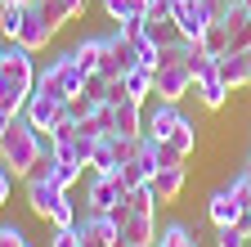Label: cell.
Masks as SVG:
<instances>
[{
	"label": "cell",
	"instance_id": "1",
	"mask_svg": "<svg viewBox=\"0 0 251 247\" xmlns=\"http://www.w3.org/2000/svg\"><path fill=\"white\" fill-rule=\"evenodd\" d=\"M31 90H36L31 50H23L18 41H5V45H0V104H5L9 112H23Z\"/></svg>",
	"mask_w": 251,
	"mask_h": 247
},
{
	"label": "cell",
	"instance_id": "2",
	"mask_svg": "<svg viewBox=\"0 0 251 247\" xmlns=\"http://www.w3.org/2000/svg\"><path fill=\"white\" fill-rule=\"evenodd\" d=\"M41 153H45V144H41V131L31 126V121L18 112L14 117V126L0 135V162H5L14 175H23L27 180V171L41 162Z\"/></svg>",
	"mask_w": 251,
	"mask_h": 247
},
{
	"label": "cell",
	"instance_id": "3",
	"mask_svg": "<svg viewBox=\"0 0 251 247\" xmlns=\"http://www.w3.org/2000/svg\"><path fill=\"white\" fill-rule=\"evenodd\" d=\"M36 85H41V90H50L54 99L68 104V99L85 95V72H81V63H76L72 50H68V54H54L45 72H36Z\"/></svg>",
	"mask_w": 251,
	"mask_h": 247
},
{
	"label": "cell",
	"instance_id": "4",
	"mask_svg": "<svg viewBox=\"0 0 251 247\" xmlns=\"http://www.w3.org/2000/svg\"><path fill=\"white\" fill-rule=\"evenodd\" d=\"M220 5L225 0H171V18L179 23L184 41H202V32L220 18Z\"/></svg>",
	"mask_w": 251,
	"mask_h": 247
},
{
	"label": "cell",
	"instance_id": "5",
	"mask_svg": "<svg viewBox=\"0 0 251 247\" xmlns=\"http://www.w3.org/2000/svg\"><path fill=\"white\" fill-rule=\"evenodd\" d=\"M188 90H193V68H188V58H171V63H162L152 72V95L157 99L179 104Z\"/></svg>",
	"mask_w": 251,
	"mask_h": 247
},
{
	"label": "cell",
	"instance_id": "6",
	"mask_svg": "<svg viewBox=\"0 0 251 247\" xmlns=\"http://www.w3.org/2000/svg\"><path fill=\"white\" fill-rule=\"evenodd\" d=\"M50 36H54V23L45 18V5H41V0H27V5H23V27H18L14 41H18L23 50L36 54V50L50 45Z\"/></svg>",
	"mask_w": 251,
	"mask_h": 247
},
{
	"label": "cell",
	"instance_id": "7",
	"mask_svg": "<svg viewBox=\"0 0 251 247\" xmlns=\"http://www.w3.org/2000/svg\"><path fill=\"white\" fill-rule=\"evenodd\" d=\"M63 112H68V104H63V99H54L50 90H41V85L27 95V108H23V117H27L41 135H50V131L58 126V121H63Z\"/></svg>",
	"mask_w": 251,
	"mask_h": 247
},
{
	"label": "cell",
	"instance_id": "8",
	"mask_svg": "<svg viewBox=\"0 0 251 247\" xmlns=\"http://www.w3.org/2000/svg\"><path fill=\"white\" fill-rule=\"evenodd\" d=\"M135 63H139V58H135V45L126 41V32H121V27H117V32H108V36H103V58H99V72H103V77H126Z\"/></svg>",
	"mask_w": 251,
	"mask_h": 247
},
{
	"label": "cell",
	"instance_id": "9",
	"mask_svg": "<svg viewBox=\"0 0 251 247\" xmlns=\"http://www.w3.org/2000/svg\"><path fill=\"white\" fill-rule=\"evenodd\" d=\"M220 23L229 32V50H247L251 45V9L247 0H225L220 5Z\"/></svg>",
	"mask_w": 251,
	"mask_h": 247
},
{
	"label": "cell",
	"instance_id": "10",
	"mask_svg": "<svg viewBox=\"0 0 251 247\" xmlns=\"http://www.w3.org/2000/svg\"><path fill=\"white\" fill-rule=\"evenodd\" d=\"M126 193H130V189L121 184V175H117V171H108V175H94V180H90L85 202H90V211H112Z\"/></svg>",
	"mask_w": 251,
	"mask_h": 247
},
{
	"label": "cell",
	"instance_id": "11",
	"mask_svg": "<svg viewBox=\"0 0 251 247\" xmlns=\"http://www.w3.org/2000/svg\"><path fill=\"white\" fill-rule=\"evenodd\" d=\"M206 220H211V225H238V220H242V202H238V193H233V184L211 189V198H206Z\"/></svg>",
	"mask_w": 251,
	"mask_h": 247
},
{
	"label": "cell",
	"instance_id": "12",
	"mask_svg": "<svg viewBox=\"0 0 251 247\" xmlns=\"http://www.w3.org/2000/svg\"><path fill=\"white\" fill-rule=\"evenodd\" d=\"M220 77H225L229 90L251 85V54H247V50H229V54H220Z\"/></svg>",
	"mask_w": 251,
	"mask_h": 247
},
{
	"label": "cell",
	"instance_id": "13",
	"mask_svg": "<svg viewBox=\"0 0 251 247\" xmlns=\"http://www.w3.org/2000/svg\"><path fill=\"white\" fill-rule=\"evenodd\" d=\"M179 121H184V112H179V104H171V99H162V104H157L148 117H144V131L152 135V139H166L175 126H179Z\"/></svg>",
	"mask_w": 251,
	"mask_h": 247
},
{
	"label": "cell",
	"instance_id": "14",
	"mask_svg": "<svg viewBox=\"0 0 251 247\" xmlns=\"http://www.w3.org/2000/svg\"><path fill=\"white\" fill-rule=\"evenodd\" d=\"M130 243H157V211H130V220L121 225V247Z\"/></svg>",
	"mask_w": 251,
	"mask_h": 247
},
{
	"label": "cell",
	"instance_id": "15",
	"mask_svg": "<svg viewBox=\"0 0 251 247\" xmlns=\"http://www.w3.org/2000/svg\"><path fill=\"white\" fill-rule=\"evenodd\" d=\"M148 184H152L157 202H175V198L184 193V162H175V166H157V175H152Z\"/></svg>",
	"mask_w": 251,
	"mask_h": 247
},
{
	"label": "cell",
	"instance_id": "16",
	"mask_svg": "<svg viewBox=\"0 0 251 247\" xmlns=\"http://www.w3.org/2000/svg\"><path fill=\"white\" fill-rule=\"evenodd\" d=\"M144 32L162 45V50H166V45H184V32H179V23H175L171 14H148V18H144Z\"/></svg>",
	"mask_w": 251,
	"mask_h": 247
},
{
	"label": "cell",
	"instance_id": "17",
	"mask_svg": "<svg viewBox=\"0 0 251 247\" xmlns=\"http://www.w3.org/2000/svg\"><path fill=\"white\" fill-rule=\"evenodd\" d=\"M112 108H117V131H112V135H144V104H139V99L126 95V99L112 104Z\"/></svg>",
	"mask_w": 251,
	"mask_h": 247
},
{
	"label": "cell",
	"instance_id": "18",
	"mask_svg": "<svg viewBox=\"0 0 251 247\" xmlns=\"http://www.w3.org/2000/svg\"><path fill=\"white\" fill-rule=\"evenodd\" d=\"M90 166H94V175H108V171H117V166H121L117 135H99V144H94V153H90Z\"/></svg>",
	"mask_w": 251,
	"mask_h": 247
},
{
	"label": "cell",
	"instance_id": "19",
	"mask_svg": "<svg viewBox=\"0 0 251 247\" xmlns=\"http://www.w3.org/2000/svg\"><path fill=\"white\" fill-rule=\"evenodd\" d=\"M41 5H45V18L54 23V32H58L68 18H81L90 9V0H41Z\"/></svg>",
	"mask_w": 251,
	"mask_h": 247
},
{
	"label": "cell",
	"instance_id": "20",
	"mask_svg": "<svg viewBox=\"0 0 251 247\" xmlns=\"http://www.w3.org/2000/svg\"><path fill=\"white\" fill-rule=\"evenodd\" d=\"M162 144H166V148L175 153V158H188V153H193V148H198V126H193V121H188V117H184V121H179V126H175V131H171V135L162 139Z\"/></svg>",
	"mask_w": 251,
	"mask_h": 247
},
{
	"label": "cell",
	"instance_id": "21",
	"mask_svg": "<svg viewBox=\"0 0 251 247\" xmlns=\"http://www.w3.org/2000/svg\"><path fill=\"white\" fill-rule=\"evenodd\" d=\"M152 0H103V14L112 23H130V18H148Z\"/></svg>",
	"mask_w": 251,
	"mask_h": 247
},
{
	"label": "cell",
	"instance_id": "22",
	"mask_svg": "<svg viewBox=\"0 0 251 247\" xmlns=\"http://www.w3.org/2000/svg\"><path fill=\"white\" fill-rule=\"evenodd\" d=\"M72 58L81 63V72H99V58H103V36H85L72 45Z\"/></svg>",
	"mask_w": 251,
	"mask_h": 247
},
{
	"label": "cell",
	"instance_id": "23",
	"mask_svg": "<svg viewBox=\"0 0 251 247\" xmlns=\"http://www.w3.org/2000/svg\"><path fill=\"white\" fill-rule=\"evenodd\" d=\"M121 81H126V95H130V99H139V104L152 95V68H144V63H135V68L126 72Z\"/></svg>",
	"mask_w": 251,
	"mask_h": 247
},
{
	"label": "cell",
	"instance_id": "24",
	"mask_svg": "<svg viewBox=\"0 0 251 247\" xmlns=\"http://www.w3.org/2000/svg\"><path fill=\"white\" fill-rule=\"evenodd\" d=\"M23 5H27V0H0V36H5V41L18 36V27H23Z\"/></svg>",
	"mask_w": 251,
	"mask_h": 247
},
{
	"label": "cell",
	"instance_id": "25",
	"mask_svg": "<svg viewBox=\"0 0 251 247\" xmlns=\"http://www.w3.org/2000/svg\"><path fill=\"white\" fill-rule=\"evenodd\" d=\"M81 175H85V162H76V158H58V153H54V184L72 189Z\"/></svg>",
	"mask_w": 251,
	"mask_h": 247
},
{
	"label": "cell",
	"instance_id": "26",
	"mask_svg": "<svg viewBox=\"0 0 251 247\" xmlns=\"http://www.w3.org/2000/svg\"><path fill=\"white\" fill-rule=\"evenodd\" d=\"M157 247H198V238H193V229H188V225L171 220L162 234H157Z\"/></svg>",
	"mask_w": 251,
	"mask_h": 247
},
{
	"label": "cell",
	"instance_id": "27",
	"mask_svg": "<svg viewBox=\"0 0 251 247\" xmlns=\"http://www.w3.org/2000/svg\"><path fill=\"white\" fill-rule=\"evenodd\" d=\"M202 50H206V54H215V58H220V54H229V32H225V23H220V18L202 32Z\"/></svg>",
	"mask_w": 251,
	"mask_h": 247
},
{
	"label": "cell",
	"instance_id": "28",
	"mask_svg": "<svg viewBox=\"0 0 251 247\" xmlns=\"http://www.w3.org/2000/svg\"><path fill=\"white\" fill-rule=\"evenodd\" d=\"M251 234L242 225H215V247H247Z\"/></svg>",
	"mask_w": 251,
	"mask_h": 247
},
{
	"label": "cell",
	"instance_id": "29",
	"mask_svg": "<svg viewBox=\"0 0 251 247\" xmlns=\"http://www.w3.org/2000/svg\"><path fill=\"white\" fill-rule=\"evenodd\" d=\"M50 247H81V225H54Z\"/></svg>",
	"mask_w": 251,
	"mask_h": 247
},
{
	"label": "cell",
	"instance_id": "30",
	"mask_svg": "<svg viewBox=\"0 0 251 247\" xmlns=\"http://www.w3.org/2000/svg\"><path fill=\"white\" fill-rule=\"evenodd\" d=\"M103 95H108V77H103V72H85V99L99 104Z\"/></svg>",
	"mask_w": 251,
	"mask_h": 247
},
{
	"label": "cell",
	"instance_id": "31",
	"mask_svg": "<svg viewBox=\"0 0 251 247\" xmlns=\"http://www.w3.org/2000/svg\"><path fill=\"white\" fill-rule=\"evenodd\" d=\"M27 180H54V148H45V153H41V162L27 171Z\"/></svg>",
	"mask_w": 251,
	"mask_h": 247
},
{
	"label": "cell",
	"instance_id": "32",
	"mask_svg": "<svg viewBox=\"0 0 251 247\" xmlns=\"http://www.w3.org/2000/svg\"><path fill=\"white\" fill-rule=\"evenodd\" d=\"M0 247H31L18 225H0Z\"/></svg>",
	"mask_w": 251,
	"mask_h": 247
},
{
	"label": "cell",
	"instance_id": "33",
	"mask_svg": "<svg viewBox=\"0 0 251 247\" xmlns=\"http://www.w3.org/2000/svg\"><path fill=\"white\" fill-rule=\"evenodd\" d=\"M94 144H99V135H90V131H76V139H72V148L81 153V162L90 166V153H94Z\"/></svg>",
	"mask_w": 251,
	"mask_h": 247
},
{
	"label": "cell",
	"instance_id": "34",
	"mask_svg": "<svg viewBox=\"0 0 251 247\" xmlns=\"http://www.w3.org/2000/svg\"><path fill=\"white\" fill-rule=\"evenodd\" d=\"M14 180H18V175H14V171H9L5 162H0V207L9 202V193H14Z\"/></svg>",
	"mask_w": 251,
	"mask_h": 247
},
{
	"label": "cell",
	"instance_id": "35",
	"mask_svg": "<svg viewBox=\"0 0 251 247\" xmlns=\"http://www.w3.org/2000/svg\"><path fill=\"white\" fill-rule=\"evenodd\" d=\"M14 117H18V112H9V108H5V104H0V135H5V131H9V126H14Z\"/></svg>",
	"mask_w": 251,
	"mask_h": 247
},
{
	"label": "cell",
	"instance_id": "36",
	"mask_svg": "<svg viewBox=\"0 0 251 247\" xmlns=\"http://www.w3.org/2000/svg\"><path fill=\"white\" fill-rule=\"evenodd\" d=\"M238 225H242V229H247V234H251V202H247V207H242V220H238Z\"/></svg>",
	"mask_w": 251,
	"mask_h": 247
},
{
	"label": "cell",
	"instance_id": "37",
	"mask_svg": "<svg viewBox=\"0 0 251 247\" xmlns=\"http://www.w3.org/2000/svg\"><path fill=\"white\" fill-rule=\"evenodd\" d=\"M242 171H247V180H251V158H247V166H242Z\"/></svg>",
	"mask_w": 251,
	"mask_h": 247
},
{
	"label": "cell",
	"instance_id": "38",
	"mask_svg": "<svg viewBox=\"0 0 251 247\" xmlns=\"http://www.w3.org/2000/svg\"><path fill=\"white\" fill-rule=\"evenodd\" d=\"M130 247H157V243H130Z\"/></svg>",
	"mask_w": 251,
	"mask_h": 247
},
{
	"label": "cell",
	"instance_id": "39",
	"mask_svg": "<svg viewBox=\"0 0 251 247\" xmlns=\"http://www.w3.org/2000/svg\"><path fill=\"white\" fill-rule=\"evenodd\" d=\"M247 247H251V243H247Z\"/></svg>",
	"mask_w": 251,
	"mask_h": 247
}]
</instances>
